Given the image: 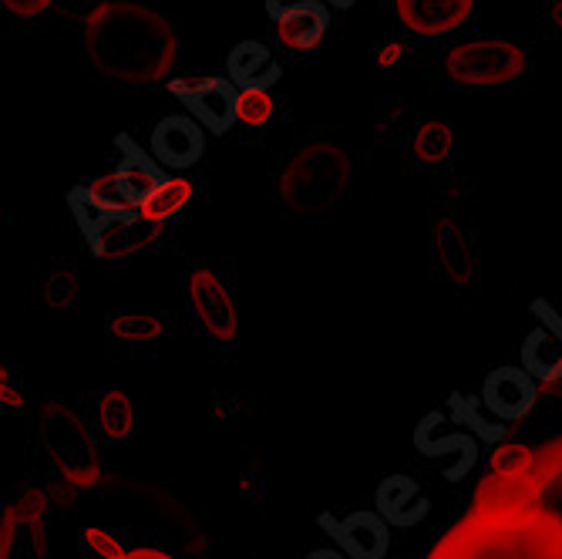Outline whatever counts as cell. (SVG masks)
<instances>
[{"mask_svg": "<svg viewBox=\"0 0 562 559\" xmlns=\"http://www.w3.org/2000/svg\"><path fill=\"white\" fill-rule=\"evenodd\" d=\"M172 24L132 0H109L85 21V55L91 68L119 85H151L176 62Z\"/></svg>", "mask_w": 562, "mask_h": 559, "instance_id": "1", "label": "cell"}, {"mask_svg": "<svg viewBox=\"0 0 562 559\" xmlns=\"http://www.w3.org/2000/svg\"><path fill=\"white\" fill-rule=\"evenodd\" d=\"M559 516L542 499L532 502H475L428 559H559Z\"/></svg>", "mask_w": 562, "mask_h": 559, "instance_id": "2", "label": "cell"}, {"mask_svg": "<svg viewBox=\"0 0 562 559\" xmlns=\"http://www.w3.org/2000/svg\"><path fill=\"white\" fill-rule=\"evenodd\" d=\"M34 432L50 455V462L58 466L68 485L88 489L98 482V459H94V441L85 428V422L61 401L41 404V412L34 418Z\"/></svg>", "mask_w": 562, "mask_h": 559, "instance_id": "3", "label": "cell"}, {"mask_svg": "<svg viewBox=\"0 0 562 559\" xmlns=\"http://www.w3.org/2000/svg\"><path fill=\"white\" fill-rule=\"evenodd\" d=\"M347 176H350V166L340 148L314 145L300 152L290 163L280 195L286 199V206L293 213H321V210H330L340 199Z\"/></svg>", "mask_w": 562, "mask_h": 559, "instance_id": "4", "label": "cell"}, {"mask_svg": "<svg viewBox=\"0 0 562 559\" xmlns=\"http://www.w3.org/2000/svg\"><path fill=\"white\" fill-rule=\"evenodd\" d=\"M526 51L513 41H465L445 55V75L462 88H495L522 78Z\"/></svg>", "mask_w": 562, "mask_h": 559, "instance_id": "5", "label": "cell"}, {"mask_svg": "<svg viewBox=\"0 0 562 559\" xmlns=\"http://www.w3.org/2000/svg\"><path fill=\"white\" fill-rule=\"evenodd\" d=\"M186 290H189V308L195 314V321L202 324L220 347H233L239 337V308L233 287L206 264L189 267L186 277Z\"/></svg>", "mask_w": 562, "mask_h": 559, "instance_id": "6", "label": "cell"}, {"mask_svg": "<svg viewBox=\"0 0 562 559\" xmlns=\"http://www.w3.org/2000/svg\"><path fill=\"white\" fill-rule=\"evenodd\" d=\"M169 91L189 109V115L202 125V132L226 135L236 125L239 88L229 78H223V75H210V78H199V81L172 78Z\"/></svg>", "mask_w": 562, "mask_h": 559, "instance_id": "7", "label": "cell"}, {"mask_svg": "<svg viewBox=\"0 0 562 559\" xmlns=\"http://www.w3.org/2000/svg\"><path fill=\"white\" fill-rule=\"evenodd\" d=\"M68 210L78 223V230L85 233V243L98 246V236L105 233L115 220H125L132 216L135 210L125 206V202L119 199L115 186H112V176L109 179H94V182H81L68 192Z\"/></svg>", "mask_w": 562, "mask_h": 559, "instance_id": "8", "label": "cell"}, {"mask_svg": "<svg viewBox=\"0 0 562 559\" xmlns=\"http://www.w3.org/2000/svg\"><path fill=\"white\" fill-rule=\"evenodd\" d=\"M448 415L445 412H428L418 428H415V448L425 455V459H445V455H458V462L451 469H445L448 482H462L475 462H479V438L472 432H445Z\"/></svg>", "mask_w": 562, "mask_h": 559, "instance_id": "9", "label": "cell"}, {"mask_svg": "<svg viewBox=\"0 0 562 559\" xmlns=\"http://www.w3.org/2000/svg\"><path fill=\"white\" fill-rule=\"evenodd\" d=\"M206 152V132L192 115H166L148 138V156L169 172H182L199 166Z\"/></svg>", "mask_w": 562, "mask_h": 559, "instance_id": "10", "label": "cell"}, {"mask_svg": "<svg viewBox=\"0 0 562 559\" xmlns=\"http://www.w3.org/2000/svg\"><path fill=\"white\" fill-rule=\"evenodd\" d=\"M321 526L347 559H384L387 556L391 526L378 513L361 510V513H350L344 519L321 513Z\"/></svg>", "mask_w": 562, "mask_h": 559, "instance_id": "11", "label": "cell"}, {"mask_svg": "<svg viewBox=\"0 0 562 559\" xmlns=\"http://www.w3.org/2000/svg\"><path fill=\"white\" fill-rule=\"evenodd\" d=\"M539 388L522 368H495L482 384V409L498 422H522L536 409Z\"/></svg>", "mask_w": 562, "mask_h": 559, "instance_id": "12", "label": "cell"}, {"mask_svg": "<svg viewBox=\"0 0 562 559\" xmlns=\"http://www.w3.org/2000/svg\"><path fill=\"white\" fill-rule=\"evenodd\" d=\"M374 513L391 529H415L431 513V502L412 476H387L374 492Z\"/></svg>", "mask_w": 562, "mask_h": 559, "instance_id": "13", "label": "cell"}, {"mask_svg": "<svg viewBox=\"0 0 562 559\" xmlns=\"http://www.w3.org/2000/svg\"><path fill=\"white\" fill-rule=\"evenodd\" d=\"M394 8L412 34L438 37L462 27L475 11V0H394Z\"/></svg>", "mask_w": 562, "mask_h": 559, "instance_id": "14", "label": "cell"}, {"mask_svg": "<svg viewBox=\"0 0 562 559\" xmlns=\"http://www.w3.org/2000/svg\"><path fill=\"white\" fill-rule=\"evenodd\" d=\"M273 24L286 51H314L330 31V8L321 0H290Z\"/></svg>", "mask_w": 562, "mask_h": 559, "instance_id": "15", "label": "cell"}, {"mask_svg": "<svg viewBox=\"0 0 562 559\" xmlns=\"http://www.w3.org/2000/svg\"><path fill=\"white\" fill-rule=\"evenodd\" d=\"M115 145L122 148V159H119V169L112 172V186L119 192V199L125 202V206H138V202L156 189L162 182V166L148 156V152L142 145H135L128 135H119Z\"/></svg>", "mask_w": 562, "mask_h": 559, "instance_id": "16", "label": "cell"}, {"mask_svg": "<svg viewBox=\"0 0 562 559\" xmlns=\"http://www.w3.org/2000/svg\"><path fill=\"white\" fill-rule=\"evenodd\" d=\"M280 62L260 41H239L226 58V78L239 91H270L280 81Z\"/></svg>", "mask_w": 562, "mask_h": 559, "instance_id": "17", "label": "cell"}, {"mask_svg": "<svg viewBox=\"0 0 562 559\" xmlns=\"http://www.w3.org/2000/svg\"><path fill=\"white\" fill-rule=\"evenodd\" d=\"M162 233V223H148L138 216V210L125 220H115L105 233L98 236V246H94V257L101 260H125V257H135L145 246H151Z\"/></svg>", "mask_w": 562, "mask_h": 559, "instance_id": "18", "label": "cell"}, {"mask_svg": "<svg viewBox=\"0 0 562 559\" xmlns=\"http://www.w3.org/2000/svg\"><path fill=\"white\" fill-rule=\"evenodd\" d=\"M562 337L549 334L546 327H536L522 340V371L539 384H559L562 378Z\"/></svg>", "mask_w": 562, "mask_h": 559, "instance_id": "19", "label": "cell"}, {"mask_svg": "<svg viewBox=\"0 0 562 559\" xmlns=\"http://www.w3.org/2000/svg\"><path fill=\"white\" fill-rule=\"evenodd\" d=\"M435 253H438L441 273L451 283H469V277H472V249H469V239H465L462 226H454L448 220L438 223V230H435Z\"/></svg>", "mask_w": 562, "mask_h": 559, "instance_id": "20", "label": "cell"}, {"mask_svg": "<svg viewBox=\"0 0 562 559\" xmlns=\"http://www.w3.org/2000/svg\"><path fill=\"white\" fill-rule=\"evenodd\" d=\"M192 182L189 179H172V176H162V182L151 189L142 202H138V216L148 220V223H166L172 220L176 213H182L192 199Z\"/></svg>", "mask_w": 562, "mask_h": 559, "instance_id": "21", "label": "cell"}, {"mask_svg": "<svg viewBox=\"0 0 562 559\" xmlns=\"http://www.w3.org/2000/svg\"><path fill=\"white\" fill-rule=\"evenodd\" d=\"M448 422H454V425H469L472 428V435L479 438V441H485V445H498V441H505V425L495 418H485L482 415V401L479 398H472V394H448Z\"/></svg>", "mask_w": 562, "mask_h": 559, "instance_id": "22", "label": "cell"}, {"mask_svg": "<svg viewBox=\"0 0 562 559\" xmlns=\"http://www.w3.org/2000/svg\"><path fill=\"white\" fill-rule=\"evenodd\" d=\"M109 337L119 344H156L166 334V321L159 314L142 311H115L105 324Z\"/></svg>", "mask_w": 562, "mask_h": 559, "instance_id": "23", "label": "cell"}, {"mask_svg": "<svg viewBox=\"0 0 562 559\" xmlns=\"http://www.w3.org/2000/svg\"><path fill=\"white\" fill-rule=\"evenodd\" d=\"M98 425L109 438L122 441L132 435V425H135V412H132V401L125 391H105L98 401Z\"/></svg>", "mask_w": 562, "mask_h": 559, "instance_id": "24", "label": "cell"}, {"mask_svg": "<svg viewBox=\"0 0 562 559\" xmlns=\"http://www.w3.org/2000/svg\"><path fill=\"white\" fill-rule=\"evenodd\" d=\"M415 159L425 163V166H441L451 159L454 152V135H451V125L445 122H425L415 135Z\"/></svg>", "mask_w": 562, "mask_h": 559, "instance_id": "25", "label": "cell"}, {"mask_svg": "<svg viewBox=\"0 0 562 559\" xmlns=\"http://www.w3.org/2000/svg\"><path fill=\"white\" fill-rule=\"evenodd\" d=\"M273 115V98L270 91H239L236 98V122L246 128H260Z\"/></svg>", "mask_w": 562, "mask_h": 559, "instance_id": "26", "label": "cell"}, {"mask_svg": "<svg viewBox=\"0 0 562 559\" xmlns=\"http://www.w3.org/2000/svg\"><path fill=\"white\" fill-rule=\"evenodd\" d=\"M526 469H532V451L526 445H516V441H498V448L488 459V472L492 476H516Z\"/></svg>", "mask_w": 562, "mask_h": 559, "instance_id": "27", "label": "cell"}, {"mask_svg": "<svg viewBox=\"0 0 562 559\" xmlns=\"http://www.w3.org/2000/svg\"><path fill=\"white\" fill-rule=\"evenodd\" d=\"M75 293H78V270L71 264H58L55 273L47 280V303L50 308H71L75 303Z\"/></svg>", "mask_w": 562, "mask_h": 559, "instance_id": "28", "label": "cell"}, {"mask_svg": "<svg viewBox=\"0 0 562 559\" xmlns=\"http://www.w3.org/2000/svg\"><path fill=\"white\" fill-rule=\"evenodd\" d=\"M81 546L94 556V559H119L125 552V546L119 543V536H112L101 526H85L81 529Z\"/></svg>", "mask_w": 562, "mask_h": 559, "instance_id": "29", "label": "cell"}, {"mask_svg": "<svg viewBox=\"0 0 562 559\" xmlns=\"http://www.w3.org/2000/svg\"><path fill=\"white\" fill-rule=\"evenodd\" d=\"M47 510V492H24L18 502H11V510H8V519L11 523H41Z\"/></svg>", "mask_w": 562, "mask_h": 559, "instance_id": "30", "label": "cell"}, {"mask_svg": "<svg viewBox=\"0 0 562 559\" xmlns=\"http://www.w3.org/2000/svg\"><path fill=\"white\" fill-rule=\"evenodd\" d=\"M24 409V391H21V378L11 368H0V415H11Z\"/></svg>", "mask_w": 562, "mask_h": 559, "instance_id": "31", "label": "cell"}, {"mask_svg": "<svg viewBox=\"0 0 562 559\" xmlns=\"http://www.w3.org/2000/svg\"><path fill=\"white\" fill-rule=\"evenodd\" d=\"M529 311L546 324V331L549 334H555V337H562V317L555 314V308H549V300H542V297H536L532 303H529Z\"/></svg>", "mask_w": 562, "mask_h": 559, "instance_id": "32", "label": "cell"}, {"mask_svg": "<svg viewBox=\"0 0 562 559\" xmlns=\"http://www.w3.org/2000/svg\"><path fill=\"white\" fill-rule=\"evenodd\" d=\"M0 4H4L18 18H37L41 11L50 8V0H0Z\"/></svg>", "mask_w": 562, "mask_h": 559, "instance_id": "33", "label": "cell"}, {"mask_svg": "<svg viewBox=\"0 0 562 559\" xmlns=\"http://www.w3.org/2000/svg\"><path fill=\"white\" fill-rule=\"evenodd\" d=\"M397 62H401V44L391 41V44H384V47L378 51V65H381V68H391V65H397Z\"/></svg>", "mask_w": 562, "mask_h": 559, "instance_id": "34", "label": "cell"}, {"mask_svg": "<svg viewBox=\"0 0 562 559\" xmlns=\"http://www.w3.org/2000/svg\"><path fill=\"white\" fill-rule=\"evenodd\" d=\"M14 526H18V523H11V519H8L4 526H0V559H8V549L14 546V533H18Z\"/></svg>", "mask_w": 562, "mask_h": 559, "instance_id": "35", "label": "cell"}, {"mask_svg": "<svg viewBox=\"0 0 562 559\" xmlns=\"http://www.w3.org/2000/svg\"><path fill=\"white\" fill-rule=\"evenodd\" d=\"M119 559H172V556L162 549H125Z\"/></svg>", "mask_w": 562, "mask_h": 559, "instance_id": "36", "label": "cell"}, {"mask_svg": "<svg viewBox=\"0 0 562 559\" xmlns=\"http://www.w3.org/2000/svg\"><path fill=\"white\" fill-rule=\"evenodd\" d=\"M306 559H347V556H344V552L334 546V549H314V552L306 556Z\"/></svg>", "mask_w": 562, "mask_h": 559, "instance_id": "37", "label": "cell"}, {"mask_svg": "<svg viewBox=\"0 0 562 559\" xmlns=\"http://www.w3.org/2000/svg\"><path fill=\"white\" fill-rule=\"evenodd\" d=\"M283 4H290V0H267V14L277 18V14L283 11Z\"/></svg>", "mask_w": 562, "mask_h": 559, "instance_id": "38", "label": "cell"}, {"mask_svg": "<svg viewBox=\"0 0 562 559\" xmlns=\"http://www.w3.org/2000/svg\"><path fill=\"white\" fill-rule=\"evenodd\" d=\"M357 4V0H334V8H340V11H350Z\"/></svg>", "mask_w": 562, "mask_h": 559, "instance_id": "39", "label": "cell"}]
</instances>
